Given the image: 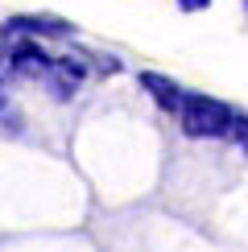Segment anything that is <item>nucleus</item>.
Returning <instances> with one entry per match:
<instances>
[{"instance_id":"nucleus-1","label":"nucleus","mask_w":248,"mask_h":252,"mask_svg":"<svg viewBox=\"0 0 248 252\" xmlns=\"http://www.w3.org/2000/svg\"><path fill=\"white\" fill-rule=\"evenodd\" d=\"M178 120H182V132L186 136H203V141H211V136H227V132H232L236 112L227 108L223 99L186 91V103H182V116Z\"/></svg>"},{"instance_id":"nucleus-2","label":"nucleus","mask_w":248,"mask_h":252,"mask_svg":"<svg viewBox=\"0 0 248 252\" xmlns=\"http://www.w3.org/2000/svg\"><path fill=\"white\" fill-rule=\"evenodd\" d=\"M33 37V33H46V37H70L75 33V25L62 17H8L4 29H0V41L4 37Z\"/></svg>"},{"instance_id":"nucleus-3","label":"nucleus","mask_w":248,"mask_h":252,"mask_svg":"<svg viewBox=\"0 0 248 252\" xmlns=\"http://www.w3.org/2000/svg\"><path fill=\"white\" fill-rule=\"evenodd\" d=\"M8 62H13V70L25 75V79H46L50 70H54V58H46V50H41L37 41H29V37L8 50Z\"/></svg>"},{"instance_id":"nucleus-4","label":"nucleus","mask_w":248,"mask_h":252,"mask_svg":"<svg viewBox=\"0 0 248 252\" xmlns=\"http://www.w3.org/2000/svg\"><path fill=\"white\" fill-rule=\"evenodd\" d=\"M141 87L149 91L153 99H157V108H161V112H170V116H182L186 91H182V87H178V83H174V79L157 75V70H145V75H141Z\"/></svg>"},{"instance_id":"nucleus-5","label":"nucleus","mask_w":248,"mask_h":252,"mask_svg":"<svg viewBox=\"0 0 248 252\" xmlns=\"http://www.w3.org/2000/svg\"><path fill=\"white\" fill-rule=\"evenodd\" d=\"M227 136H236V141L244 145V153H248V116H236V120H232V132H227Z\"/></svg>"},{"instance_id":"nucleus-6","label":"nucleus","mask_w":248,"mask_h":252,"mask_svg":"<svg viewBox=\"0 0 248 252\" xmlns=\"http://www.w3.org/2000/svg\"><path fill=\"white\" fill-rule=\"evenodd\" d=\"M207 4H211V0H178V8H182V13H203Z\"/></svg>"},{"instance_id":"nucleus-7","label":"nucleus","mask_w":248,"mask_h":252,"mask_svg":"<svg viewBox=\"0 0 248 252\" xmlns=\"http://www.w3.org/2000/svg\"><path fill=\"white\" fill-rule=\"evenodd\" d=\"M95 66L103 70V75H112V70H120V62H112L108 54H99V58H95Z\"/></svg>"},{"instance_id":"nucleus-8","label":"nucleus","mask_w":248,"mask_h":252,"mask_svg":"<svg viewBox=\"0 0 248 252\" xmlns=\"http://www.w3.org/2000/svg\"><path fill=\"white\" fill-rule=\"evenodd\" d=\"M244 13H248V0H244Z\"/></svg>"}]
</instances>
